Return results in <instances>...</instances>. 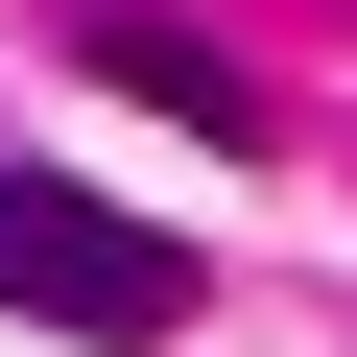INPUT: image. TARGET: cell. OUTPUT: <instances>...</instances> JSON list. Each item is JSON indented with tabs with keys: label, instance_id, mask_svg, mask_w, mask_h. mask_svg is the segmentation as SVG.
I'll list each match as a JSON object with an SVG mask.
<instances>
[{
	"label": "cell",
	"instance_id": "obj_1",
	"mask_svg": "<svg viewBox=\"0 0 357 357\" xmlns=\"http://www.w3.org/2000/svg\"><path fill=\"white\" fill-rule=\"evenodd\" d=\"M0 310H48V333L143 357V333H191V238H143V215L48 191V167H0Z\"/></svg>",
	"mask_w": 357,
	"mask_h": 357
},
{
	"label": "cell",
	"instance_id": "obj_2",
	"mask_svg": "<svg viewBox=\"0 0 357 357\" xmlns=\"http://www.w3.org/2000/svg\"><path fill=\"white\" fill-rule=\"evenodd\" d=\"M96 72H119L143 119H191V143H262V72H238V48H191V24H96Z\"/></svg>",
	"mask_w": 357,
	"mask_h": 357
}]
</instances>
